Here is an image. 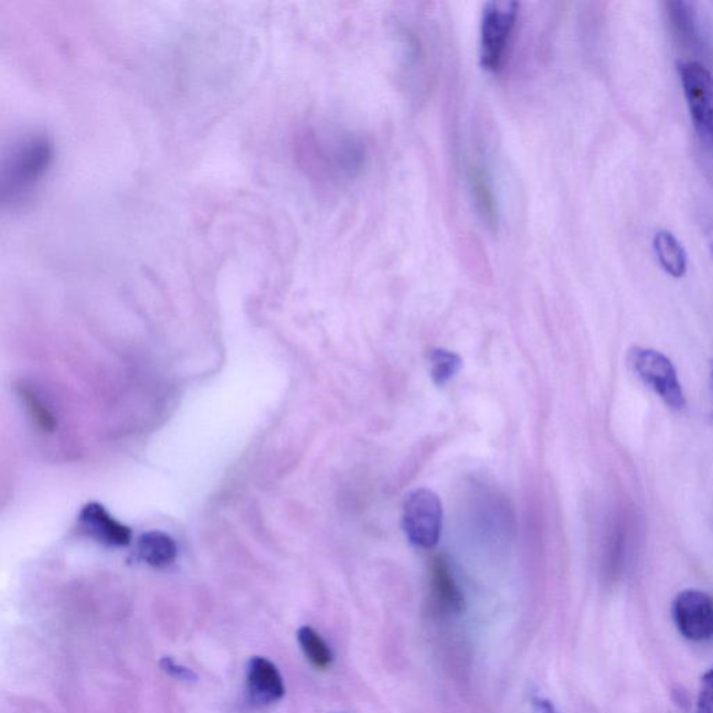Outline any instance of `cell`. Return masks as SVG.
I'll return each mask as SVG.
<instances>
[{
	"instance_id": "cell-1",
	"label": "cell",
	"mask_w": 713,
	"mask_h": 713,
	"mask_svg": "<svg viewBox=\"0 0 713 713\" xmlns=\"http://www.w3.org/2000/svg\"><path fill=\"white\" fill-rule=\"evenodd\" d=\"M53 161L51 138L44 131H24L3 150L0 196L3 205L18 207L33 196Z\"/></svg>"
},
{
	"instance_id": "cell-2",
	"label": "cell",
	"mask_w": 713,
	"mask_h": 713,
	"mask_svg": "<svg viewBox=\"0 0 713 713\" xmlns=\"http://www.w3.org/2000/svg\"><path fill=\"white\" fill-rule=\"evenodd\" d=\"M339 132H307L300 143L301 158L318 178L328 180L350 179L359 172L364 161V148L354 138Z\"/></svg>"
},
{
	"instance_id": "cell-3",
	"label": "cell",
	"mask_w": 713,
	"mask_h": 713,
	"mask_svg": "<svg viewBox=\"0 0 713 713\" xmlns=\"http://www.w3.org/2000/svg\"><path fill=\"white\" fill-rule=\"evenodd\" d=\"M519 4L515 2H492L483 9L480 31L481 66L497 72L512 40Z\"/></svg>"
},
{
	"instance_id": "cell-4",
	"label": "cell",
	"mask_w": 713,
	"mask_h": 713,
	"mask_svg": "<svg viewBox=\"0 0 713 713\" xmlns=\"http://www.w3.org/2000/svg\"><path fill=\"white\" fill-rule=\"evenodd\" d=\"M629 364L637 376L651 387L668 407L683 409L685 397L672 361L657 350L632 348Z\"/></svg>"
},
{
	"instance_id": "cell-5",
	"label": "cell",
	"mask_w": 713,
	"mask_h": 713,
	"mask_svg": "<svg viewBox=\"0 0 713 713\" xmlns=\"http://www.w3.org/2000/svg\"><path fill=\"white\" fill-rule=\"evenodd\" d=\"M441 520L444 510L438 494L427 488L408 494L404 502L403 529L413 545L430 550L438 544Z\"/></svg>"
},
{
	"instance_id": "cell-6",
	"label": "cell",
	"mask_w": 713,
	"mask_h": 713,
	"mask_svg": "<svg viewBox=\"0 0 713 713\" xmlns=\"http://www.w3.org/2000/svg\"><path fill=\"white\" fill-rule=\"evenodd\" d=\"M679 73L695 129L713 143V76L696 62L681 63Z\"/></svg>"
},
{
	"instance_id": "cell-7",
	"label": "cell",
	"mask_w": 713,
	"mask_h": 713,
	"mask_svg": "<svg viewBox=\"0 0 713 713\" xmlns=\"http://www.w3.org/2000/svg\"><path fill=\"white\" fill-rule=\"evenodd\" d=\"M673 621L691 642L713 640V597L704 590L685 589L673 603Z\"/></svg>"
},
{
	"instance_id": "cell-8",
	"label": "cell",
	"mask_w": 713,
	"mask_h": 713,
	"mask_svg": "<svg viewBox=\"0 0 713 713\" xmlns=\"http://www.w3.org/2000/svg\"><path fill=\"white\" fill-rule=\"evenodd\" d=\"M466 178L471 200L487 226L494 228L499 223V205L492 182V175L480 159L467 157Z\"/></svg>"
},
{
	"instance_id": "cell-9",
	"label": "cell",
	"mask_w": 713,
	"mask_h": 713,
	"mask_svg": "<svg viewBox=\"0 0 713 713\" xmlns=\"http://www.w3.org/2000/svg\"><path fill=\"white\" fill-rule=\"evenodd\" d=\"M247 691L257 705H270L284 699V678L274 662L264 657H254L247 663Z\"/></svg>"
},
{
	"instance_id": "cell-10",
	"label": "cell",
	"mask_w": 713,
	"mask_h": 713,
	"mask_svg": "<svg viewBox=\"0 0 713 713\" xmlns=\"http://www.w3.org/2000/svg\"><path fill=\"white\" fill-rule=\"evenodd\" d=\"M79 523L95 540L109 546H127L131 542V531L111 518L103 504L88 503L79 513Z\"/></svg>"
},
{
	"instance_id": "cell-11",
	"label": "cell",
	"mask_w": 713,
	"mask_h": 713,
	"mask_svg": "<svg viewBox=\"0 0 713 713\" xmlns=\"http://www.w3.org/2000/svg\"><path fill=\"white\" fill-rule=\"evenodd\" d=\"M429 582L434 608L444 615L460 614L465 598L444 557H435L430 564Z\"/></svg>"
},
{
	"instance_id": "cell-12",
	"label": "cell",
	"mask_w": 713,
	"mask_h": 713,
	"mask_svg": "<svg viewBox=\"0 0 713 713\" xmlns=\"http://www.w3.org/2000/svg\"><path fill=\"white\" fill-rule=\"evenodd\" d=\"M137 552L142 562L157 568L170 566L178 557L175 542L161 531H151L142 535Z\"/></svg>"
},
{
	"instance_id": "cell-13",
	"label": "cell",
	"mask_w": 713,
	"mask_h": 713,
	"mask_svg": "<svg viewBox=\"0 0 713 713\" xmlns=\"http://www.w3.org/2000/svg\"><path fill=\"white\" fill-rule=\"evenodd\" d=\"M653 248L662 268L673 278H683L688 270V254L672 233L662 231L653 238Z\"/></svg>"
},
{
	"instance_id": "cell-14",
	"label": "cell",
	"mask_w": 713,
	"mask_h": 713,
	"mask_svg": "<svg viewBox=\"0 0 713 713\" xmlns=\"http://www.w3.org/2000/svg\"><path fill=\"white\" fill-rule=\"evenodd\" d=\"M297 640H299L302 652H305L308 662L318 670H327L331 668L333 662V653L329 648L327 641L318 635L310 626H302L297 631Z\"/></svg>"
},
{
	"instance_id": "cell-15",
	"label": "cell",
	"mask_w": 713,
	"mask_h": 713,
	"mask_svg": "<svg viewBox=\"0 0 713 713\" xmlns=\"http://www.w3.org/2000/svg\"><path fill=\"white\" fill-rule=\"evenodd\" d=\"M430 365V375L436 385H445L446 382H449L457 372L460 371L461 359L459 355L451 353L448 350H434L429 354Z\"/></svg>"
},
{
	"instance_id": "cell-16",
	"label": "cell",
	"mask_w": 713,
	"mask_h": 713,
	"mask_svg": "<svg viewBox=\"0 0 713 713\" xmlns=\"http://www.w3.org/2000/svg\"><path fill=\"white\" fill-rule=\"evenodd\" d=\"M21 397H23L25 406L29 408L31 417L35 419L36 425H40L44 430H53L55 428V419H53L52 414L47 412V408L33 392L21 390Z\"/></svg>"
},
{
	"instance_id": "cell-17",
	"label": "cell",
	"mask_w": 713,
	"mask_h": 713,
	"mask_svg": "<svg viewBox=\"0 0 713 713\" xmlns=\"http://www.w3.org/2000/svg\"><path fill=\"white\" fill-rule=\"evenodd\" d=\"M669 9L670 19H672L678 33L684 36L693 34V10H691L690 3L672 2L669 3Z\"/></svg>"
},
{
	"instance_id": "cell-18",
	"label": "cell",
	"mask_w": 713,
	"mask_h": 713,
	"mask_svg": "<svg viewBox=\"0 0 713 713\" xmlns=\"http://www.w3.org/2000/svg\"><path fill=\"white\" fill-rule=\"evenodd\" d=\"M696 713H713V669L701 680Z\"/></svg>"
},
{
	"instance_id": "cell-19",
	"label": "cell",
	"mask_w": 713,
	"mask_h": 713,
	"mask_svg": "<svg viewBox=\"0 0 713 713\" xmlns=\"http://www.w3.org/2000/svg\"><path fill=\"white\" fill-rule=\"evenodd\" d=\"M161 668L163 672H167L174 679L188 681V683L196 680V675L193 670L183 667V664L175 663L172 658H163L161 661Z\"/></svg>"
},
{
	"instance_id": "cell-20",
	"label": "cell",
	"mask_w": 713,
	"mask_h": 713,
	"mask_svg": "<svg viewBox=\"0 0 713 713\" xmlns=\"http://www.w3.org/2000/svg\"><path fill=\"white\" fill-rule=\"evenodd\" d=\"M532 704H534L535 713H561L553 706L552 702L544 699H534Z\"/></svg>"
},
{
	"instance_id": "cell-21",
	"label": "cell",
	"mask_w": 713,
	"mask_h": 713,
	"mask_svg": "<svg viewBox=\"0 0 713 713\" xmlns=\"http://www.w3.org/2000/svg\"><path fill=\"white\" fill-rule=\"evenodd\" d=\"M712 380H713V363H712Z\"/></svg>"
}]
</instances>
